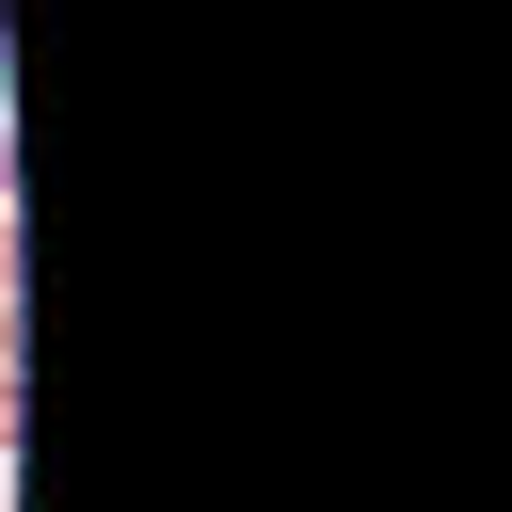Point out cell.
Returning a JSON list of instances; mask_svg holds the SVG:
<instances>
[{"instance_id":"6da1fadb","label":"cell","mask_w":512,"mask_h":512,"mask_svg":"<svg viewBox=\"0 0 512 512\" xmlns=\"http://www.w3.org/2000/svg\"><path fill=\"white\" fill-rule=\"evenodd\" d=\"M0 320H16V208H0Z\"/></svg>"},{"instance_id":"7a4b0ae2","label":"cell","mask_w":512,"mask_h":512,"mask_svg":"<svg viewBox=\"0 0 512 512\" xmlns=\"http://www.w3.org/2000/svg\"><path fill=\"white\" fill-rule=\"evenodd\" d=\"M0 448H16V352H0Z\"/></svg>"},{"instance_id":"3957f363","label":"cell","mask_w":512,"mask_h":512,"mask_svg":"<svg viewBox=\"0 0 512 512\" xmlns=\"http://www.w3.org/2000/svg\"><path fill=\"white\" fill-rule=\"evenodd\" d=\"M0 208H16V144H0Z\"/></svg>"}]
</instances>
